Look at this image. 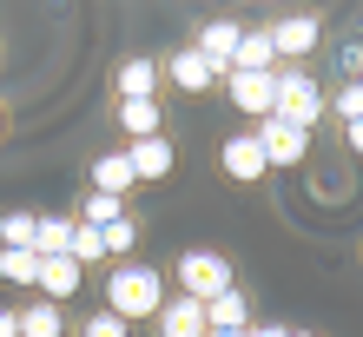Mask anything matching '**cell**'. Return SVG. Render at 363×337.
<instances>
[{"mask_svg":"<svg viewBox=\"0 0 363 337\" xmlns=\"http://www.w3.org/2000/svg\"><path fill=\"white\" fill-rule=\"evenodd\" d=\"M159 304H165V278L152 265H119L113 278H106V311L125 324H139V318H159Z\"/></svg>","mask_w":363,"mask_h":337,"instance_id":"1","label":"cell"},{"mask_svg":"<svg viewBox=\"0 0 363 337\" xmlns=\"http://www.w3.org/2000/svg\"><path fill=\"white\" fill-rule=\"evenodd\" d=\"M271 119H284V126H297V133H311V126L324 119V93H317V79L297 73V67H277V106H271Z\"/></svg>","mask_w":363,"mask_h":337,"instance_id":"2","label":"cell"},{"mask_svg":"<svg viewBox=\"0 0 363 337\" xmlns=\"http://www.w3.org/2000/svg\"><path fill=\"white\" fill-rule=\"evenodd\" d=\"M218 291H231V258H225V251L191 245L185 258H179V298H199V304H211Z\"/></svg>","mask_w":363,"mask_h":337,"instance_id":"3","label":"cell"},{"mask_svg":"<svg viewBox=\"0 0 363 337\" xmlns=\"http://www.w3.org/2000/svg\"><path fill=\"white\" fill-rule=\"evenodd\" d=\"M225 93H231V106H238V113L271 119V106H277V73H225Z\"/></svg>","mask_w":363,"mask_h":337,"instance_id":"4","label":"cell"},{"mask_svg":"<svg viewBox=\"0 0 363 337\" xmlns=\"http://www.w3.org/2000/svg\"><path fill=\"white\" fill-rule=\"evenodd\" d=\"M218 165H225V179H238V185H251V179H264V172H271V159H264L258 133H231V139H225V153H218Z\"/></svg>","mask_w":363,"mask_h":337,"instance_id":"5","label":"cell"},{"mask_svg":"<svg viewBox=\"0 0 363 337\" xmlns=\"http://www.w3.org/2000/svg\"><path fill=\"white\" fill-rule=\"evenodd\" d=\"M258 145H264L271 165H304L311 159V133H297L284 119H258Z\"/></svg>","mask_w":363,"mask_h":337,"instance_id":"6","label":"cell"},{"mask_svg":"<svg viewBox=\"0 0 363 337\" xmlns=\"http://www.w3.org/2000/svg\"><path fill=\"white\" fill-rule=\"evenodd\" d=\"M271 53L277 60H297V53H311L317 47V33H324V27H317V13H284V20H271Z\"/></svg>","mask_w":363,"mask_h":337,"instance_id":"7","label":"cell"},{"mask_svg":"<svg viewBox=\"0 0 363 337\" xmlns=\"http://www.w3.org/2000/svg\"><path fill=\"white\" fill-rule=\"evenodd\" d=\"M159 60L152 53H133V60H119V73H113V87H119V99H159Z\"/></svg>","mask_w":363,"mask_h":337,"instance_id":"8","label":"cell"},{"mask_svg":"<svg viewBox=\"0 0 363 337\" xmlns=\"http://www.w3.org/2000/svg\"><path fill=\"white\" fill-rule=\"evenodd\" d=\"M125 159H133V179H139V185H152V179L172 172L179 153H172V139L159 133V139H133V145H125Z\"/></svg>","mask_w":363,"mask_h":337,"instance_id":"9","label":"cell"},{"mask_svg":"<svg viewBox=\"0 0 363 337\" xmlns=\"http://www.w3.org/2000/svg\"><path fill=\"white\" fill-rule=\"evenodd\" d=\"M159 73L172 79V87H185V93H211V87H218V73H211V60H205L199 47H185V53H172V60H165Z\"/></svg>","mask_w":363,"mask_h":337,"instance_id":"10","label":"cell"},{"mask_svg":"<svg viewBox=\"0 0 363 337\" xmlns=\"http://www.w3.org/2000/svg\"><path fill=\"white\" fill-rule=\"evenodd\" d=\"M152 324H159V337H205V304L199 298H165Z\"/></svg>","mask_w":363,"mask_h":337,"instance_id":"11","label":"cell"},{"mask_svg":"<svg viewBox=\"0 0 363 337\" xmlns=\"http://www.w3.org/2000/svg\"><path fill=\"white\" fill-rule=\"evenodd\" d=\"M79 284H86V271H79L73 258H40V284H33V291H40L47 304H67Z\"/></svg>","mask_w":363,"mask_h":337,"instance_id":"12","label":"cell"},{"mask_svg":"<svg viewBox=\"0 0 363 337\" xmlns=\"http://www.w3.org/2000/svg\"><path fill=\"white\" fill-rule=\"evenodd\" d=\"M238 40H245V27H238V20H211V27L199 33V53L211 60V73H231V53H238Z\"/></svg>","mask_w":363,"mask_h":337,"instance_id":"13","label":"cell"},{"mask_svg":"<svg viewBox=\"0 0 363 337\" xmlns=\"http://www.w3.org/2000/svg\"><path fill=\"white\" fill-rule=\"evenodd\" d=\"M205 331H251V298H245L238 284L218 291V298L205 304Z\"/></svg>","mask_w":363,"mask_h":337,"instance_id":"14","label":"cell"},{"mask_svg":"<svg viewBox=\"0 0 363 337\" xmlns=\"http://www.w3.org/2000/svg\"><path fill=\"white\" fill-rule=\"evenodd\" d=\"M133 159H125V153H99L93 159V192H106V199H125V192H133Z\"/></svg>","mask_w":363,"mask_h":337,"instance_id":"15","label":"cell"},{"mask_svg":"<svg viewBox=\"0 0 363 337\" xmlns=\"http://www.w3.org/2000/svg\"><path fill=\"white\" fill-rule=\"evenodd\" d=\"M231 73H277V53H271V33L264 27H245L238 53H231Z\"/></svg>","mask_w":363,"mask_h":337,"instance_id":"16","label":"cell"},{"mask_svg":"<svg viewBox=\"0 0 363 337\" xmlns=\"http://www.w3.org/2000/svg\"><path fill=\"white\" fill-rule=\"evenodd\" d=\"M119 126L133 139H159L165 133V113H159V99H119Z\"/></svg>","mask_w":363,"mask_h":337,"instance_id":"17","label":"cell"},{"mask_svg":"<svg viewBox=\"0 0 363 337\" xmlns=\"http://www.w3.org/2000/svg\"><path fill=\"white\" fill-rule=\"evenodd\" d=\"M0 245L7 251H40V212H0Z\"/></svg>","mask_w":363,"mask_h":337,"instance_id":"18","label":"cell"},{"mask_svg":"<svg viewBox=\"0 0 363 337\" xmlns=\"http://www.w3.org/2000/svg\"><path fill=\"white\" fill-rule=\"evenodd\" d=\"M20 337H67V318H60V304L33 298L27 311H20Z\"/></svg>","mask_w":363,"mask_h":337,"instance_id":"19","label":"cell"},{"mask_svg":"<svg viewBox=\"0 0 363 337\" xmlns=\"http://www.w3.org/2000/svg\"><path fill=\"white\" fill-rule=\"evenodd\" d=\"M73 225H79V219H67V212H47V219H40V258H67Z\"/></svg>","mask_w":363,"mask_h":337,"instance_id":"20","label":"cell"},{"mask_svg":"<svg viewBox=\"0 0 363 337\" xmlns=\"http://www.w3.org/2000/svg\"><path fill=\"white\" fill-rule=\"evenodd\" d=\"M67 258L86 271V265H106V238H99V225H73V245H67Z\"/></svg>","mask_w":363,"mask_h":337,"instance_id":"21","label":"cell"},{"mask_svg":"<svg viewBox=\"0 0 363 337\" xmlns=\"http://www.w3.org/2000/svg\"><path fill=\"white\" fill-rule=\"evenodd\" d=\"M0 278L7 284H40V251H7L0 245Z\"/></svg>","mask_w":363,"mask_h":337,"instance_id":"22","label":"cell"},{"mask_svg":"<svg viewBox=\"0 0 363 337\" xmlns=\"http://www.w3.org/2000/svg\"><path fill=\"white\" fill-rule=\"evenodd\" d=\"M125 219V199H106V192H86V205H79V225H113Z\"/></svg>","mask_w":363,"mask_h":337,"instance_id":"23","label":"cell"},{"mask_svg":"<svg viewBox=\"0 0 363 337\" xmlns=\"http://www.w3.org/2000/svg\"><path fill=\"white\" fill-rule=\"evenodd\" d=\"M99 238H106V258H125V251L139 245V225L133 219H113V225H99Z\"/></svg>","mask_w":363,"mask_h":337,"instance_id":"24","label":"cell"},{"mask_svg":"<svg viewBox=\"0 0 363 337\" xmlns=\"http://www.w3.org/2000/svg\"><path fill=\"white\" fill-rule=\"evenodd\" d=\"M79 337H133V324L113 318V311H99V318H86V331H79Z\"/></svg>","mask_w":363,"mask_h":337,"instance_id":"25","label":"cell"},{"mask_svg":"<svg viewBox=\"0 0 363 337\" xmlns=\"http://www.w3.org/2000/svg\"><path fill=\"white\" fill-rule=\"evenodd\" d=\"M337 119H344V126H357V119H363V87H357V79L337 93Z\"/></svg>","mask_w":363,"mask_h":337,"instance_id":"26","label":"cell"},{"mask_svg":"<svg viewBox=\"0 0 363 337\" xmlns=\"http://www.w3.org/2000/svg\"><path fill=\"white\" fill-rule=\"evenodd\" d=\"M245 337H291V324H251Z\"/></svg>","mask_w":363,"mask_h":337,"instance_id":"27","label":"cell"},{"mask_svg":"<svg viewBox=\"0 0 363 337\" xmlns=\"http://www.w3.org/2000/svg\"><path fill=\"white\" fill-rule=\"evenodd\" d=\"M0 337H20V311H0Z\"/></svg>","mask_w":363,"mask_h":337,"instance_id":"28","label":"cell"},{"mask_svg":"<svg viewBox=\"0 0 363 337\" xmlns=\"http://www.w3.org/2000/svg\"><path fill=\"white\" fill-rule=\"evenodd\" d=\"M344 139H350V153L363 159V119H357V126H344Z\"/></svg>","mask_w":363,"mask_h":337,"instance_id":"29","label":"cell"},{"mask_svg":"<svg viewBox=\"0 0 363 337\" xmlns=\"http://www.w3.org/2000/svg\"><path fill=\"white\" fill-rule=\"evenodd\" d=\"M205 337H245V331H205Z\"/></svg>","mask_w":363,"mask_h":337,"instance_id":"30","label":"cell"},{"mask_svg":"<svg viewBox=\"0 0 363 337\" xmlns=\"http://www.w3.org/2000/svg\"><path fill=\"white\" fill-rule=\"evenodd\" d=\"M291 337H317V331H291Z\"/></svg>","mask_w":363,"mask_h":337,"instance_id":"31","label":"cell"},{"mask_svg":"<svg viewBox=\"0 0 363 337\" xmlns=\"http://www.w3.org/2000/svg\"><path fill=\"white\" fill-rule=\"evenodd\" d=\"M0 126H7V113H0Z\"/></svg>","mask_w":363,"mask_h":337,"instance_id":"32","label":"cell"},{"mask_svg":"<svg viewBox=\"0 0 363 337\" xmlns=\"http://www.w3.org/2000/svg\"><path fill=\"white\" fill-rule=\"evenodd\" d=\"M357 87H363V79H357Z\"/></svg>","mask_w":363,"mask_h":337,"instance_id":"33","label":"cell"}]
</instances>
